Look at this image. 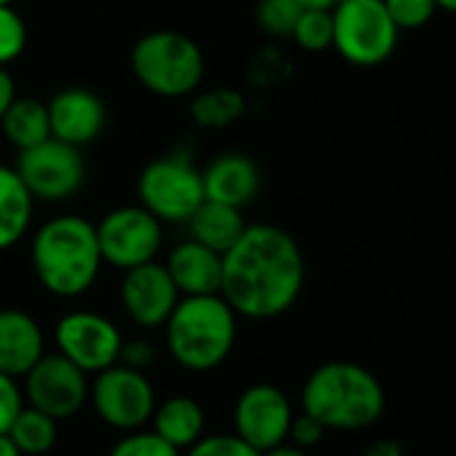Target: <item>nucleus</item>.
Wrapping results in <instances>:
<instances>
[{"label": "nucleus", "instance_id": "obj_16", "mask_svg": "<svg viewBox=\"0 0 456 456\" xmlns=\"http://www.w3.org/2000/svg\"><path fill=\"white\" fill-rule=\"evenodd\" d=\"M206 200L246 208L262 190V171L254 158L243 152H224L203 168Z\"/></svg>", "mask_w": 456, "mask_h": 456}, {"label": "nucleus", "instance_id": "obj_41", "mask_svg": "<svg viewBox=\"0 0 456 456\" xmlns=\"http://www.w3.org/2000/svg\"><path fill=\"white\" fill-rule=\"evenodd\" d=\"M337 3H339V0H337Z\"/></svg>", "mask_w": 456, "mask_h": 456}, {"label": "nucleus", "instance_id": "obj_34", "mask_svg": "<svg viewBox=\"0 0 456 456\" xmlns=\"http://www.w3.org/2000/svg\"><path fill=\"white\" fill-rule=\"evenodd\" d=\"M16 99V83L8 72V67H0V120L5 115V110L11 107V102Z\"/></svg>", "mask_w": 456, "mask_h": 456}, {"label": "nucleus", "instance_id": "obj_3", "mask_svg": "<svg viewBox=\"0 0 456 456\" xmlns=\"http://www.w3.org/2000/svg\"><path fill=\"white\" fill-rule=\"evenodd\" d=\"M385 406L382 382L353 361H329L302 385V411L323 422L326 430H366L382 419Z\"/></svg>", "mask_w": 456, "mask_h": 456}, {"label": "nucleus", "instance_id": "obj_1", "mask_svg": "<svg viewBox=\"0 0 456 456\" xmlns=\"http://www.w3.org/2000/svg\"><path fill=\"white\" fill-rule=\"evenodd\" d=\"M305 289V256L294 235L275 224H248L238 243L222 254L219 294L248 321L289 313Z\"/></svg>", "mask_w": 456, "mask_h": 456}, {"label": "nucleus", "instance_id": "obj_30", "mask_svg": "<svg viewBox=\"0 0 456 456\" xmlns=\"http://www.w3.org/2000/svg\"><path fill=\"white\" fill-rule=\"evenodd\" d=\"M182 456H262L248 444H243L235 433L232 436H203L195 446H190Z\"/></svg>", "mask_w": 456, "mask_h": 456}, {"label": "nucleus", "instance_id": "obj_13", "mask_svg": "<svg viewBox=\"0 0 456 456\" xmlns=\"http://www.w3.org/2000/svg\"><path fill=\"white\" fill-rule=\"evenodd\" d=\"M291 422H294V406L289 395L275 385L267 382L251 385L235 401V411H232L235 436L259 454L286 444Z\"/></svg>", "mask_w": 456, "mask_h": 456}, {"label": "nucleus", "instance_id": "obj_7", "mask_svg": "<svg viewBox=\"0 0 456 456\" xmlns=\"http://www.w3.org/2000/svg\"><path fill=\"white\" fill-rule=\"evenodd\" d=\"M337 53L353 67L385 64L401 40V29L390 19L385 0H339L331 8Z\"/></svg>", "mask_w": 456, "mask_h": 456}, {"label": "nucleus", "instance_id": "obj_37", "mask_svg": "<svg viewBox=\"0 0 456 456\" xmlns=\"http://www.w3.org/2000/svg\"><path fill=\"white\" fill-rule=\"evenodd\" d=\"M299 5H302V11L305 8H318V11H331L334 5H337V0H297Z\"/></svg>", "mask_w": 456, "mask_h": 456}, {"label": "nucleus", "instance_id": "obj_27", "mask_svg": "<svg viewBox=\"0 0 456 456\" xmlns=\"http://www.w3.org/2000/svg\"><path fill=\"white\" fill-rule=\"evenodd\" d=\"M27 48V24L13 5H0V67L16 61Z\"/></svg>", "mask_w": 456, "mask_h": 456}, {"label": "nucleus", "instance_id": "obj_40", "mask_svg": "<svg viewBox=\"0 0 456 456\" xmlns=\"http://www.w3.org/2000/svg\"><path fill=\"white\" fill-rule=\"evenodd\" d=\"M16 0H0V5H13Z\"/></svg>", "mask_w": 456, "mask_h": 456}, {"label": "nucleus", "instance_id": "obj_28", "mask_svg": "<svg viewBox=\"0 0 456 456\" xmlns=\"http://www.w3.org/2000/svg\"><path fill=\"white\" fill-rule=\"evenodd\" d=\"M107 456H182V452L166 444L152 430H134L120 438Z\"/></svg>", "mask_w": 456, "mask_h": 456}, {"label": "nucleus", "instance_id": "obj_20", "mask_svg": "<svg viewBox=\"0 0 456 456\" xmlns=\"http://www.w3.org/2000/svg\"><path fill=\"white\" fill-rule=\"evenodd\" d=\"M35 198L24 187L13 166L0 163V254L13 248L32 224Z\"/></svg>", "mask_w": 456, "mask_h": 456}, {"label": "nucleus", "instance_id": "obj_24", "mask_svg": "<svg viewBox=\"0 0 456 456\" xmlns=\"http://www.w3.org/2000/svg\"><path fill=\"white\" fill-rule=\"evenodd\" d=\"M5 436L21 456H43L53 449L59 438V422L35 406H24Z\"/></svg>", "mask_w": 456, "mask_h": 456}, {"label": "nucleus", "instance_id": "obj_26", "mask_svg": "<svg viewBox=\"0 0 456 456\" xmlns=\"http://www.w3.org/2000/svg\"><path fill=\"white\" fill-rule=\"evenodd\" d=\"M302 5L297 0H259L256 5V24L262 32L273 37H291Z\"/></svg>", "mask_w": 456, "mask_h": 456}, {"label": "nucleus", "instance_id": "obj_33", "mask_svg": "<svg viewBox=\"0 0 456 456\" xmlns=\"http://www.w3.org/2000/svg\"><path fill=\"white\" fill-rule=\"evenodd\" d=\"M118 363L136 369V371H147L155 363V345H150L147 339H128L120 347V358Z\"/></svg>", "mask_w": 456, "mask_h": 456}, {"label": "nucleus", "instance_id": "obj_9", "mask_svg": "<svg viewBox=\"0 0 456 456\" xmlns=\"http://www.w3.org/2000/svg\"><path fill=\"white\" fill-rule=\"evenodd\" d=\"M13 168L35 203H61L75 198L83 190L88 174L80 147H72L53 136L29 150H21Z\"/></svg>", "mask_w": 456, "mask_h": 456}, {"label": "nucleus", "instance_id": "obj_29", "mask_svg": "<svg viewBox=\"0 0 456 456\" xmlns=\"http://www.w3.org/2000/svg\"><path fill=\"white\" fill-rule=\"evenodd\" d=\"M385 8L398 29H419L438 13L436 0H385Z\"/></svg>", "mask_w": 456, "mask_h": 456}, {"label": "nucleus", "instance_id": "obj_12", "mask_svg": "<svg viewBox=\"0 0 456 456\" xmlns=\"http://www.w3.org/2000/svg\"><path fill=\"white\" fill-rule=\"evenodd\" d=\"M91 382L83 369L59 353H45L24 377L27 406L40 409L56 422L72 419L88 401Z\"/></svg>", "mask_w": 456, "mask_h": 456}, {"label": "nucleus", "instance_id": "obj_39", "mask_svg": "<svg viewBox=\"0 0 456 456\" xmlns=\"http://www.w3.org/2000/svg\"><path fill=\"white\" fill-rule=\"evenodd\" d=\"M438 3V11H449V13H456V0H436Z\"/></svg>", "mask_w": 456, "mask_h": 456}, {"label": "nucleus", "instance_id": "obj_10", "mask_svg": "<svg viewBox=\"0 0 456 456\" xmlns=\"http://www.w3.org/2000/svg\"><path fill=\"white\" fill-rule=\"evenodd\" d=\"M104 265L126 273L155 262L163 246V222L144 206H118L96 222Z\"/></svg>", "mask_w": 456, "mask_h": 456}, {"label": "nucleus", "instance_id": "obj_4", "mask_svg": "<svg viewBox=\"0 0 456 456\" xmlns=\"http://www.w3.org/2000/svg\"><path fill=\"white\" fill-rule=\"evenodd\" d=\"M166 347L171 358L192 374L219 369L238 339V313L222 294L182 297L166 321Z\"/></svg>", "mask_w": 456, "mask_h": 456}, {"label": "nucleus", "instance_id": "obj_31", "mask_svg": "<svg viewBox=\"0 0 456 456\" xmlns=\"http://www.w3.org/2000/svg\"><path fill=\"white\" fill-rule=\"evenodd\" d=\"M24 406L27 403H24V390L19 387V379L0 371V436L11 430L13 419L19 417Z\"/></svg>", "mask_w": 456, "mask_h": 456}, {"label": "nucleus", "instance_id": "obj_32", "mask_svg": "<svg viewBox=\"0 0 456 456\" xmlns=\"http://www.w3.org/2000/svg\"><path fill=\"white\" fill-rule=\"evenodd\" d=\"M323 436H326V425L323 422H318L315 417H310L305 411L294 414V422H291V430H289V444L310 452L313 446H318L323 441Z\"/></svg>", "mask_w": 456, "mask_h": 456}, {"label": "nucleus", "instance_id": "obj_2", "mask_svg": "<svg viewBox=\"0 0 456 456\" xmlns=\"http://www.w3.org/2000/svg\"><path fill=\"white\" fill-rule=\"evenodd\" d=\"M29 265L37 283L59 299L88 294L104 265L96 224L77 214L43 222L29 243Z\"/></svg>", "mask_w": 456, "mask_h": 456}, {"label": "nucleus", "instance_id": "obj_36", "mask_svg": "<svg viewBox=\"0 0 456 456\" xmlns=\"http://www.w3.org/2000/svg\"><path fill=\"white\" fill-rule=\"evenodd\" d=\"M262 456H310L305 449H299V446H294V444H281V446H275V449H270V452H265Z\"/></svg>", "mask_w": 456, "mask_h": 456}, {"label": "nucleus", "instance_id": "obj_22", "mask_svg": "<svg viewBox=\"0 0 456 456\" xmlns=\"http://www.w3.org/2000/svg\"><path fill=\"white\" fill-rule=\"evenodd\" d=\"M0 128L11 147H16L19 152L29 150V147L51 139L48 104L35 96H16L3 115Z\"/></svg>", "mask_w": 456, "mask_h": 456}, {"label": "nucleus", "instance_id": "obj_11", "mask_svg": "<svg viewBox=\"0 0 456 456\" xmlns=\"http://www.w3.org/2000/svg\"><path fill=\"white\" fill-rule=\"evenodd\" d=\"M120 329L102 313L72 310L61 315L53 326L56 353L72 361L86 374H99L118 363L123 347Z\"/></svg>", "mask_w": 456, "mask_h": 456}, {"label": "nucleus", "instance_id": "obj_15", "mask_svg": "<svg viewBox=\"0 0 456 456\" xmlns=\"http://www.w3.org/2000/svg\"><path fill=\"white\" fill-rule=\"evenodd\" d=\"M45 104H48V120H51L53 139L83 150L86 144L96 142L104 134L107 104L91 88H83V86L61 88Z\"/></svg>", "mask_w": 456, "mask_h": 456}, {"label": "nucleus", "instance_id": "obj_23", "mask_svg": "<svg viewBox=\"0 0 456 456\" xmlns=\"http://www.w3.org/2000/svg\"><path fill=\"white\" fill-rule=\"evenodd\" d=\"M246 112V96L235 88H208L195 91L190 102V118L198 128L222 131L240 120Z\"/></svg>", "mask_w": 456, "mask_h": 456}, {"label": "nucleus", "instance_id": "obj_8", "mask_svg": "<svg viewBox=\"0 0 456 456\" xmlns=\"http://www.w3.org/2000/svg\"><path fill=\"white\" fill-rule=\"evenodd\" d=\"M96 417L123 433L142 430L147 422H152L158 398L150 377L144 371L128 369L123 363H115L99 374H94L91 395H88Z\"/></svg>", "mask_w": 456, "mask_h": 456}, {"label": "nucleus", "instance_id": "obj_18", "mask_svg": "<svg viewBox=\"0 0 456 456\" xmlns=\"http://www.w3.org/2000/svg\"><path fill=\"white\" fill-rule=\"evenodd\" d=\"M166 270L182 297H206L222 289V254L192 238L171 248Z\"/></svg>", "mask_w": 456, "mask_h": 456}, {"label": "nucleus", "instance_id": "obj_6", "mask_svg": "<svg viewBox=\"0 0 456 456\" xmlns=\"http://www.w3.org/2000/svg\"><path fill=\"white\" fill-rule=\"evenodd\" d=\"M139 206H144L163 224H187L206 200L203 171L190 152H168L150 160L136 179Z\"/></svg>", "mask_w": 456, "mask_h": 456}, {"label": "nucleus", "instance_id": "obj_14", "mask_svg": "<svg viewBox=\"0 0 456 456\" xmlns=\"http://www.w3.org/2000/svg\"><path fill=\"white\" fill-rule=\"evenodd\" d=\"M182 294L174 286L166 265L147 262L126 270L120 281V307L139 329H163L176 310Z\"/></svg>", "mask_w": 456, "mask_h": 456}, {"label": "nucleus", "instance_id": "obj_17", "mask_svg": "<svg viewBox=\"0 0 456 456\" xmlns=\"http://www.w3.org/2000/svg\"><path fill=\"white\" fill-rule=\"evenodd\" d=\"M45 355L40 323L19 307L0 310V371L24 379L27 371Z\"/></svg>", "mask_w": 456, "mask_h": 456}, {"label": "nucleus", "instance_id": "obj_25", "mask_svg": "<svg viewBox=\"0 0 456 456\" xmlns=\"http://www.w3.org/2000/svg\"><path fill=\"white\" fill-rule=\"evenodd\" d=\"M291 37L302 51H310V53L329 51L334 45V16H331V11L305 8L297 19Z\"/></svg>", "mask_w": 456, "mask_h": 456}, {"label": "nucleus", "instance_id": "obj_38", "mask_svg": "<svg viewBox=\"0 0 456 456\" xmlns=\"http://www.w3.org/2000/svg\"><path fill=\"white\" fill-rule=\"evenodd\" d=\"M0 456H21L19 454V449L11 444V438H8V436H0Z\"/></svg>", "mask_w": 456, "mask_h": 456}, {"label": "nucleus", "instance_id": "obj_35", "mask_svg": "<svg viewBox=\"0 0 456 456\" xmlns=\"http://www.w3.org/2000/svg\"><path fill=\"white\" fill-rule=\"evenodd\" d=\"M363 456H406L403 446L393 438H382V441H374L366 446Z\"/></svg>", "mask_w": 456, "mask_h": 456}, {"label": "nucleus", "instance_id": "obj_19", "mask_svg": "<svg viewBox=\"0 0 456 456\" xmlns=\"http://www.w3.org/2000/svg\"><path fill=\"white\" fill-rule=\"evenodd\" d=\"M152 433L160 436L179 452L195 446L206 433V414L203 406L187 395H171L155 406L152 414Z\"/></svg>", "mask_w": 456, "mask_h": 456}, {"label": "nucleus", "instance_id": "obj_21", "mask_svg": "<svg viewBox=\"0 0 456 456\" xmlns=\"http://www.w3.org/2000/svg\"><path fill=\"white\" fill-rule=\"evenodd\" d=\"M187 227H190L192 240L208 246L216 254H224L238 243V238L243 235V230L248 224H246L240 208L224 206L216 200H203L200 208L190 216Z\"/></svg>", "mask_w": 456, "mask_h": 456}, {"label": "nucleus", "instance_id": "obj_5", "mask_svg": "<svg viewBox=\"0 0 456 456\" xmlns=\"http://www.w3.org/2000/svg\"><path fill=\"white\" fill-rule=\"evenodd\" d=\"M131 69L150 94L182 99L200 88L206 56L190 35L176 29H152L134 43Z\"/></svg>", "mask_w": 456, "mask_h": 456}]
</instances>
